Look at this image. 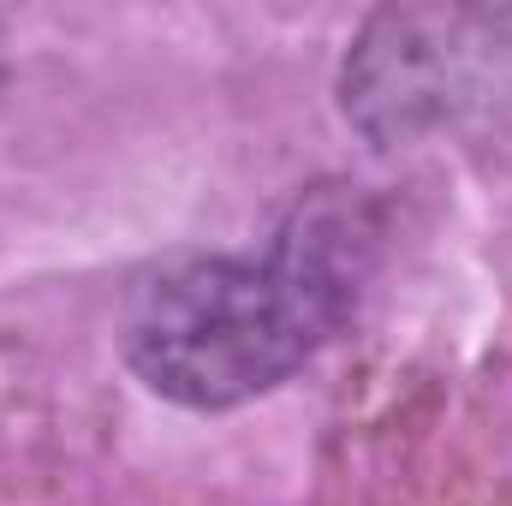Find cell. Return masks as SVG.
Instances as JSON below:
<instances>
[{
	"label": "cell",
	"instance_id": "cell-1",
	"mask_svg": "<svg viewBox=\"0 0 512 506\" xmlns=\"http://www.w3.org/2000/svg\"><path fill=\"white\" fill-rule=\"evenodd\" d=\"M382 221L370 197H304L262 256H167L131 274L120 304L126 364L161 399L221 411L280 387L352 316Z\"/></svg>",
	"mask_w": 512,
	"mask_h": 506
},
{
	"label": "cell",
	"instance_id": "cell-2",
	"mask_svg": "<svg viewBox=\"0 0 512 506\" xmlns=\"http://www.w3.org/2000/svg\"><path fill=\"white\" fill-rule=\"evenodd\" d=\"M495 12H382L346 66V114L376 143H405L447 126L477 102L489 72Z\"/></svg>",
	"mask_w": 512,
	"mask_h": 506
}]
</instances>
